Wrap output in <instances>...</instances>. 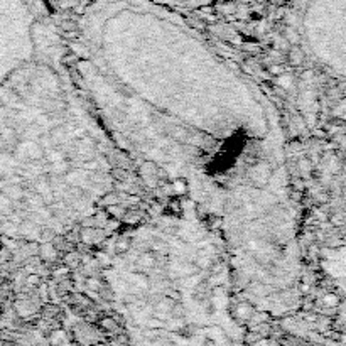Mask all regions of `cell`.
Wrapping results in <instances>:
<instances>
[{
    "instance_id": "3",
    "label": "cell",
    "mask_w": 346,
    "mask_h": 346,
    "mask_svg": "<svg viewBox=\"0 0 346 346\" xmlns=\"http://www.w3.org/2000/svg\"><path fill=\"white\" fill-rule=\"evenodd\" d=\"M346 0H302L299 32L307 54L338 78L345 76Z\"/></svg>"
},
{
    "instance_id": "1",
    "label": "cell",
    "mask_w": 346,
    "mask_h": 346,
    "mask_svg": "<svg viewBox=\"0 0 346 346\" xmlns=\"http://www.w3.org/2000/svg\"><path fill=\"white\" fill-rule=\"evenodd\" d=\"M68 49L114 147L176 186L220 233L241 292L270 312L297 306L299 210L269 95L157 0H91Z\"/></svg>"
},
{
    "instance_id": "2",
    "label": "cell",
    "mask_w": 346,
    "mask_h": 346,
    "mask_svg": "<svg viewBox=\"0 0 346 346\" xmlns=\"http://www.w3.org/2000/svg\"><path fill=\"white\" fill-rule=\"evenodd\" d=\"M102 272L116 309L139 336L173 346H225L236 338L228 252L186 201L115 236Z\"/></svg>"
},
{
    "instance_id": "4",
    "label": "cell",
    "mask_w": 346,
    "mask_h": 346,
    "mask_svg": "<svg viewBox=\"0 0 346 346\" xmlns=\"http://www.w3.org/2000/svg\"><path fill=\"white\" fill-rule=\"evenodd\" d=\"M56 12H73L78 14L91 0H46Z\"/></svg>"
},
{
    "instance_id": "5",
    "label": "cell",
    "mask_w": 346,
    "mask_h": 346,
    "mask_svg": "<svg viewBox=\"0 0 346 346\" xmlns=\"http://www.w3.org/2000/svg\"><path fill=\"white\" fill-rule=\"evenodd\" d=\"M157 2L173 7V9H176V10H191V9H198V7L206 5L210 0H157Z\"/></svg>"
}]
</instances>
